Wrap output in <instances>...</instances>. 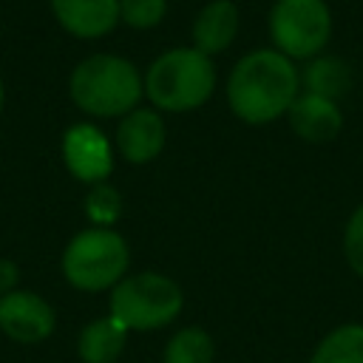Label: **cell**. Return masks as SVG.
<instances>
[{
  "label": "cell",
  "mask_w": 363,
  "mask_h": 363,
  "mask_svg": "<svg viewBox=\"0 0 363 363\" xmlns=\"http://www.w3.org/2000/svg\"><path fill=\"white\" fill-rule=\"evenodd\" d=\"M301 94V71L275 48L244 54L227 79L230 111L247 125H267L289 111Z\"/></svg>",
  "instance_id": "cell-1"
},
{
  "label": "cell",
  "mask_w": 363,
  "mask_h": 363,
  "mask_svg": "<svg viewBox=\"0 0 363 363\" xmlns=\"http://www.w3.org/2000/svg\"><path fill=\"white\" fill-rule=\"evenodd\" d=\"M71 102L96 119L125 116L139 108L145 94V77L119 54H91L79 60L68 77Z\"/></svg>",
  "instance_id": "cell-2"
},
{
  "label": "cell",
  "mask_w": 363,
  "mask_h": 363,
  "mask_svg": "<svg viewBox=\"0 0 363 363\" xmlns=\"http://www.w3.org/2000/svg\"><path fill=\"white\" fill-rule=\"evenodd\" d=\"M216 91V65L199 48H167L145 74V96L156 111L187 113L201 108Z\"/></svg>",
  "instance_id": "cell-3"
},
{
  "label": "cell",
  "mask_w": 363,
  "mask_h": 363,
  "mask_svg": "<svg viewBox=\"0 0 363 363\" xmlns=\"http://www.w3.org/2000/svg\"><path fill=\"white\" fill-rule=\"evenodd\" d=\"M130 264L128 241L113 227L79 230L62 250V275L79 292L113 289Z\"/></svg>",
  "instance_id": "cell-4"
},
{
  "label": "cell",
  "mask_w": 363,
  "mask_h": 363,
  "mask_svg": "<svg viewBox=\"0 0 363 363\" xmlns=\"http://www.w3.org/2000/svg\"><path fill=\"white\" fill-rule=\"evenodd\" d=\"M111 315L128 326V332H153L173 323L184 306L182 286L162 272L125 275L111 289Z\"/></svg>",
  "instance_id": "cell-5"
},
{
  "label": "cell",
  "mask_w": 363,
  "mask_h": 363,
  "mask_svg": "<svg viewBox=\"0 0 363 363\" xmlns=\"http://www.w3.org/2000/svg\"><path fill=\"white\" fill-rule=\"evenodd\" d=\"M269 37L272 48L292 62L323 54L332 37V11L326 0H275L269 9Z\"/></svg>",
  "instance_id": "cell-6"
},
{
  "label": "cell",
  "mask_w": 363,
  "mask_h": 363,
  "mask_svg": "<svg viewBox=\"0 0 363 363\" xmlns=\"http://www.w3.org/2000/svg\"><path fill=\"white\" fill-rule=\"evenodd\" d=\"M62 162L77 182L102 184L113 170V147L96 125L79 122L62 133Z\"/></svg>",
  "instance_id": "cell-7"
},
{
  "label": "cell",
  "mask_w": 363,
  "mask_h": 363,
  "mask_svg": "<svg viewBox=\"0 0 363 363\" xmlns=\"http://www.w3.org/2000/svg\"><path fill=\"white\" fill-rule=\"evenodd\" d=\"M57 326L51 303L28 289H11L0 295V332L17 343H40Z\"/></svg>",
  "instance_id": "cell-8"
},
{
  "label": "cell",
  "mask_w": 363,
  "mask_h": 363,
  "mask_svg": "<svg viewBox=\"0 0 363 363\" xmlns=\"http://www.w3.org/2000/svg\"><path fill=\"white\" fill-rule=\"evenodd\" d=\"M164 147V119L156 108H133L116 125V150L130 164L153 162Z\"/></svg>",
  "instance_id": "cell-9"
},
{
  "label": "cell",
  "mask_w": 363,
  "mask_h": 363,
  "mask_svg": "<svg viewBox=\"0 0 363 363\" xmlns=\"http://www.w3.org/2000/svg\"><path fill=\"white\" fill-rule=\"evenodd\" d=\"M57 23L79 40H99L119 23V0H51Z\"/></svg>",
  "instance_id": "cell-10"
},
{
  "label": "cell",
  "mask_w": 363,
  "mask_h": 363,
  "mask_svg": "<svg viewBox=\"0 0 363 363\" xmlns=\"http://www.w3.org/2000/svg\"><path fill=\"white\" fill-rule=\"evenodd\" d=\"M292 133H298L303 142H332L343 128V113L335 99L301 91L295 102L286 111Z\"/></svg>",
  "instance_id": "cell-11"
},
{
  "label": "cell",
  "mask_w": 363,
  "mask_h": 363,
  "mask_svg": "<svg viewBox=\"0 0 363 363\" xmlns=\"http://www.w3.org/2000/svg\"><path fill=\"white\" fill-rule=\"evenodd\" d=\"M238 34V6L233 0H210L193 20V48L213 57L233 45Z\"/></svg>",
  "instance_id": "cell-12"
},
{
  "label": "cell",
  "mask_w": 363,
  "mask_h": 363,
  "mask_svg": "<svg viewBox=\"0 0 363 363\" xmlns=\"http://www.w3.org/2000/svg\"><path fill=\"white\" fill-rule=\"evenodd\" d=\"M128 343V326L111 312L82 326L77 337V354L82 363H113Z\"/></svg>",
  "instance_id": "cell-13"
},
{
  "label": "cell",
  "mask_w": 363,
  "mask_h": 363,
  "mask_svg": "<svg viewBox=\"0 0 363 363\" xmlns=\"http://www.w3.org/2000/svg\"><path fill=\"white\" fill-rule=\"evenodd\" d=\"M352 82H354V71L337 54H318V57L306 60V68L301 71L303 91L335 99V102L349 94Z\"/></svg>",
  "instance_id": "cell-14"
},
{
  "label": "cell",
  "mask_w": 363,
  "mask_h": 363,
  "mask_svg": "<svg viewBox=\"0 0 363 363\" xmlns=\"http://www.w3.org/2000/svg\"><path fill=\"white\" fill-rule=\"evenodd\" d=\"M309 363H363V323H340L329 329Z\"/></svg>",
  "instance_id": "cell-15"
},
{
  "label": "cell",
  "mask_w": 363,
  "mask_h": 363,
  "mask_svg": "<svg viewBox=\"0 0 363 363\" xmlns=\"http://www.w3.org/2000/svg\"><path fill=\"white\" fill-rule=\"evenodd\" d=\"M216 343L201 326H182L164 343L162 363H213Z\"/></svg>",
  "instance_id": "cell-16"
},
{
  "label": "cell",
  "mask_w": 363,
  "mask_h": 363,
  "mask_svg": "<svg viewBox=\"0 0 363 363\" xmlns=\"http://www.w3.org/2000/svg\"><path fill=\"white\" fill-rule=\"evenodd\" d=\"M82 207H85L88 218L94 221V227H111L122 213V199H119L116 187L102 182V184H91V193L85 196Z\"/></svg>",
  "instance_id": "cell-17"
},
{
  "label": "cell",
  "mask_w": 363,
  "mask_h": 363,
  "mask_svg": "<svg viewBox=\"0 0 363 363\" xmlns=\"http://www.w3.org/2000/svg\"><path fill=\"white\" fill-rule=\"evenodd\" d=\"M167 0H119V20L130 28H153L164 20Z\"/></svg>",
  "instance_id": "cell-18"
},
{
  "label": "cell",
  "mask_w": 363,
  "mask_h": 363,
  "mask_svg": "<svg viewBox=\"0 0 363 363\" xmlns=\"http://www.w3.org/2000/svg\"><path fill=\"white\" fill-rule=\"evenodd\" d=\"M343 255L354 275L363 278V204H357L343 227Z\"/></svg>",
  "instance_id": "cell-19"
},
{
  "label": "cell",
  "mask_w": 363,
  "mask_h": 363,
  "mask_svg": "<svg viewBox=\"0 0 363 363\" xmlns=\"http://www.w3.org/2000/svg\"><path fill=\"white\" fill-rule=\"evenodd\" d=\"M17 278H20V269H17V264H14V261H6V258H0V295L11 292V289H14V284H17Z\"/></svg>",
  "instance_id": "cell-20"
},
{
  "label": "cell",
  "mask_w": 363,
  "mask_h": 363,
  "mask_svg": "<svg viewBox=\"0 0 363 363\" xmlns=\"http://www.w3.org/2000/svg\"><path fill=\"white\" fill-rule=\"evenodd\" d=\"M3 102H6V88H3V79H0V111H3Z\"/></svg>",
  "instance_id": "cell-21"
}]
</instances>
